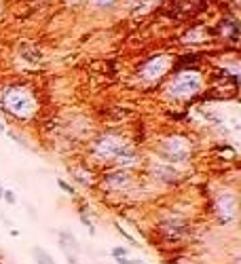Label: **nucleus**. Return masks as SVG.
<instances>
[{
    "mask_svg": "<svg viewBox=\"0 0 241 264\" xmlns=\"http://www.w3.org/2000/svg\"><path fill=\"white\" fill-rule=\"evenodd\" d=\"M95 154L104 161H117V165H133L135 150L117 135H106L95 144Z\"/></svg>",
    "mask_w": 241,
    "mask_h": 264,
    "instance_id": "f257e3e1",
    "label": "nucleus"
},
{
    "mask_svg": "<svg viewBox=\"0 0 241 264\" xmlns=\"http://www.w3.org/2000/svg\"><path fill=\"white\" fill-rule=\"evenodd\" d=\"M2 104H4V108L9 110L13 116H17V118L34 116L36 108H39L34 95L30 93L26 87H9L2 93Z\"/></svg>",
    "mask_w": 241,
    "mask_h": 264,
    "instance_id": "f03ea898",
    "label": "nucleus"
},
{
    "mask_svg": "<svg viewBox=\"0 0 241 264\" xmlns=\"http://www.w3.org/2000/svg\"><path fill=\"white\" fill-rule=\"evenodd\" d=\"M199 89H201V74L195 70L193 72L186 70V72H180L178 76L169 82L167 93L171 97H176V100H186V97L197 95Z\"/></svg>",
    "mask_w": 241,
    "mask_h": 264,
    "instance_id": "7ed1b4c3",
    "label": "nucleus"
},
{
    "mask_svg": "<svg viewBox=\"0 0 241 264\" xmlns=\"http://www.w3.org/2000/svg\"><path fill=\"white\" fill-rule=\"evenodd\" d=\"M169 66H171L169 57H165V55L153 57L140 68V76H142V80H157L169 70Z\"/></svg>",
    "mask_w": 241,
    "mask_h": 264,
    "instance_id": "20e7f679",
    "label": "nucleus"
},
{
    "mask_svg": "<svg viewBox=\"0 0 241 264\" xmlns=\"http://www.w3.org/2000/svg\"><path fill=\"white\" fill-rule=\"evenodd\" d=\"M216 214H218V220L220 222H231L235 220L237 216V197L233 192H222L218 194L216 199Z\"/></svg>",
    "mask_w": 241,
    "mask_h": 264,
    "instance_id": "39448f33",
    "label": "nucleus"
},
{
    "mask_svg": "<svg viewBox=\"0 0 241 264\" xmlns=\"http://www.w3.org/2000/svg\"><path fill=\"white\" fill-rule=\"evenodd\" d=\"M163 154L169 158V161H184L191 154V148H188V142L180 135L174 138H167L163 142Z\"/></svg>",
    "mask_w": 241,
    "mask_h": 264,
    "instance_id": "423d86ee",
    "label": "nucleus"
},
{
    "mask_svg": "<svg viewBox=\"0 0 241 264\" xmlns=\"http://www.w3.org/2000/svg\"><path fill=\"white\" fill-rule=\"evenodd\" d=\"M129 176L125 171H112L108 176H104V186L112 188V190H123L125 186H129Z\"/></svg>",
    "mask_w": 241,
    "mask_h": 264,
    "instance_id": "0eeeda50",
    "label": "nucleus"
},
{
    "mask_svg": "<svg viewBox=\"0 0 241 264\" xmlns=\"http://www.w3.org/2000/svg\"><path fill=\"white\" fill-rule=\"evenodd\" d=\"M59 241H62V247H64V250H70V247H72L74 252H79V241L74 239L70 232L62 230V232H59Z\"/></svg>",
    "mask_w": 241,
    "mask_h": 264,
    "instance_id": "6e6552de",
    "label": "nucleus"
},
{
    "mask_svg": "<svg viewBox=\"0 0 241 264\" xmlns=\"http://www.w3.org/2000/svg\"><path fill=\"white\" fill-rule=\"evenodd\" d=\"M161 226L165 228V232H169V235L178 237L180 232H182V228H184V222L182 220H167V222H163Z\"/></svg>",
    "mask_w": 241,
    "mask_h": 264,
    "instance_id": "1a4fd4ad",
    "label": "nucleus"
},
{
    "mask_svg": "<svg viewBox=\"0 0 241 264\" xmlns=\"http://www.w3.org/2000/svg\"><path fill=\"white\" fill-rule=\"evenodd\" d=\"M32 258H34L36 262H39V264H55L53 258H51V256H49L47 252H44L42 247H39V245L32 247Z\"/></svg>",
    "mask_w": 241,
    "mask_h": 264,
    "instance_id": "9d476101",
    "label": "nucleus"
},
{
    "mask_svg": "<svg viewBox=\"0 0 241 264\" xmlns=\"http://www.w3.org/2000/svg\"><path fill=\"white\" fill-rule=\"evenodd\" d=\"M127 254H129V250L127 247H112V256L119 260V258H127Z\"/></svg>",
    "mask_w": 241,
    "mask_h": 264,
    "instance_id": "9b49d317",
    "label": "nucleus"
},
{
    "mask_svg": "<svg viewBox=\"0 0 241 264\" xmlns=\"http://www.w3.org/2000/svg\"><path fill=\"white\" fill-rule=\"evenodd\" d=\"M2 197H4V201L9 203V205H13V203L17 201V199H15V192H13V190H4V192H2Z\"/></svg>",
    "mask_w": 241,
    "mask_h": 264,
    "instance_id": "f8f14e48",
    "label": "nucleus"
},
{
    "mask_svg": "<svg viewBox=\"0 0 241 264\" xmlns=\"http://www.w3.org/2000/svg\"><path fill=\"white\" fill-rule=\"evenodd\" d=\"M57 184H59V186H62V188H64V190H66L68 194H74V190H72V186H68L66 182H62V180H59V182H57Z\"/></svg>",
    "mask_w": 241,
    "mask_h": 264,
    "instance_id": "ddd939ff",
    "label": "nucleus"
},
{
    "mask_svg": "<svg viewBox=\"0 0 241 264\" xmlns=\"http://www.w3.org/2000/svg\"><path fill=\"white\" fill-rule=\"evenodd\" d=\"M112 2H115V0H95L97 6H110Z\"/></svg>",
    "mask_w": 241,
    "mask_h": 264,
    "instance_id": "4468645a",
    "label": "nucleus"
},
{
    "mask_svg": "<svg viewBox=\"0 0 241 264\" xmlns=\"http://www.w3.org/2000/svg\"><path fill=\"white\" fill-rule=\"evenodd\" d=\"M119 264H142L140 260H127V258H119Z\"/></svg>",
    "mask_w": 241,
    "mask_h": 264,
    "instance_id": "2eb2a0df",
    "label": "nucleus"
},
{
    "mask_svg": "<svg viewBox=\"0 0 241 264\" xmlns=\"http://www.w3.org/2000/svg\"><path fill=\"white\" fill-rule=\"evenodd\" d=\"M2 133H4V125H2V123H0V135H2Z\"/></svg>",
    "mask_w": 241,
    "mask_h": 264,
    "instance_id": "dca6fc26",
    "label": "nucleus"
},
{
    "mask_svg": "<svg viewBox=\"0 0 241 264\" xmlns=\"http://www.w3.org/2000/svg\"><path fill=\"white\" fill-rule=\"evenodd\" d=\"M2 192H4V190H2V188H0V199H2Z\"/></svg>",
    "mask_w": 241,
    "mask_h": 264,
    "instance_id": "f3484780",
    "label": "nucleus"
}]
</instances>
